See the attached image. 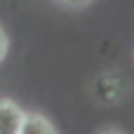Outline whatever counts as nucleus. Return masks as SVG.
Listing matches in <instances>:
<instances>
[{
	"label": "nucleus",
	"instance_id": "nucleus-1",
	"mask_svg": "<svg viewBox=\"0 0 134 134\" xmlns=\"http://www.w3.org/2000/svg\"><path fill=\"white\" fill-rule=\"evenodd\" d=\"M23 111L10 98H0V134H19Z\"/></svg>",
	"mask_w": 134,
	"mask_h": 134
},
{
	"label": "nucleus",
	"instance_id": "nucleus-2",
	"mask_svg": "<svg viewBox=\"0 0 134 134\" xmlns=\"http://www.w3.org/2000/svg\"><path fill=\"white\" fill-rule=\"evenodd\" d=\"M19 134H59V132L48 117H44L42 113L29 111V113H23Z\"/></svg>",
	"mask_w": 134,
	"mask_h": 134
},
{
	"label": "nucleus",
	"instance_id": "nucleus-3",
	"mask_svg": "<svg viewBox=\"0 0 134 134\" xmlns=\"http://www.w3.org/2000/svg\"><path fill=\"white\" fill-rule=\"evenodd\" d=\"M6 52H8V38H6V31L0 27V63L4 61Z\"/></svg>",
	"mask_w": 134,
	"mask_h": 134
},
{
	"label": "nucleus",
	"instance_id": "nucleus-4",
	"mask_svg": "<svg viewBox=\"0 0 134 134\" xmlns=\"http://www.w3.org/2000/svg\"><path fill=\"white\" fill-rule=\"evenodd\" d=\"M65 4H69V6H86L90 0H63Z\"/></svg>",
	"mask_w": 134,
	"mask_h": 134
},
{
	"label": "nucleus",
	"instance_id": "nucleus-5",
	"mask_svg": "<svg viewBox=\"0 0 134 134\" xmlns=\"http://www.w3.org/2000/svg\"><path fill=\"white\" fill-rule=\"evenodd\" d=\"M98 134H121V132L115 130V128H107V130H103V132H98Z\"/></svg>",
	"mask_w": 134,
	"mask_h": 134
}]
</instances>
